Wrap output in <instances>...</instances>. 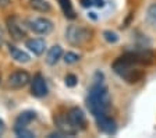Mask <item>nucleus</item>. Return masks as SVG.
<instances>
[{
  "label": "nucleus",
  "instance_id": "f257e3e1",
  "mask_svg": "<svg viewBox=\"0 0 156 138\" xmlns=\"http://www.w3.org/2000/svg\"><path fill=\"white\" fill-rule=\"evenodd\" d=\"M112 69L127 84H138L145 77V71L141 69L140 64H136L131 59L128 52L124 53L123 56L117 57L113 62V64H112Z\"/></svg>",
  "mask_w": 156,
  "mask_h": 138
},
{
  "label": "nucleus",
  "instance_id": "f03ea898",
  "mask_svg": "<svg viewBox=\"0 0 156 138\" xmlns=\"http://www.w3.org/2000/svg\"><path fill=\"white\" fill-rule=\"evenodd\" d=\"M87 106L91 115H94V117L107 113V109L110 106V94H109L107 87L101 80L99 81L96 80L89 89V94L87 98Z\"/></svg>",
  "mask_w": 156,
  "mask_h": 138
},
{
  "label": "nucleus",
  "instance_id": "7ed1b4c3",
  "mask_svg": "<svg viewBox=\"0 0 156 138\" xmlns=\"http://www.w3.org/2000/svg\"><path fill=\"white\" fill-rule=\"evenodd\" d=\"M91 38H92V31L89 28H85V27L70 25L66 30V39L73 46L84 45L88 41H91Z\"/></svg>",
  "mask_w": 156,
  "mask_h": 138
},
{
  "label": "nucleus",
  "instance_id": "20e7f679",
  "mask_svg": "<svg viewBox=\"0 0 156 138\" xmlns=\"http://www.w3.org/2000/svg\"><path fill=\"white\" fill-rule=\"evenodd\" d=\"M29 30H32L38 35H48L53 31V23L45 17H34L27 21Z\"/></svg>",
  "mask_w": 156,
  "mask_h": 138
},
{
  "label": "nucleus",
  "instance_id": "39448f33",
  "mask_svg": "<svg viewBox=\"0 0 156 138\" xmlns=\"http://www.w3.org/2000/svg\"><path fill=\"white\" fill-rule=\"evenodd\" d=\"M7 30H9V34L14 41H23V38L27 35L25 27L16 16H11L7 18Z\"/></svg>",
  "mask_w": 156,
  "mask_h": 138
},
{
  "label": "nucleus",
  "instance_id": "423d86ee",
  "mask_svg": "<svg viewBox=\"0 0 156 138\" xmlns=\"http://www.w3.org/2000/svg\"><path fill=\"white\" fill-rule=\"evenodd\" d=\"M29 82H31V76L27 71H24V70H18V71L11 73L9 77V85L13 89L24 88Z\"/></svg>",
  "mask_w": 156,
  "mask_h": 138
},
{
  "label": "nucleus",
  "instance_id": "0eeeda50",
  "mask_svg": "<svg viewBox=\"0 0 156 138\" xmlns=\"http://www.w3.org/2000/svg\"><path fill=\"white\" fill-rule=\"evenodd\" d=\"M95 119H96L98 128H99L102 133H105V134H109V135L116 134L117 124H116V122H114L110 116H107V113H103V115L98 116V117H95Z\"/></svg>",
  "mask_w": 156,
  "mask_h": 138
},
{
  "label": "nucleus",
  "instance_id": "6e6552de",
  "mask_svg": "<svg viewBox=\"0 0 156 138\" xmlns=\"http://www.w3.org/2000/svg\"><path fill=\"white\" fill-rule=\"evenodd\" d=\"M31 92L32 95L36 98H43L48 95V84H46L45 78L42 77V74H36L32 80H31Z\"/></svg>",
  "mask_w": 156,
  "mask_h": 138
},
{
  "label": "nucleus",
  "instance_id": "1a4fd4ad",
  "mask_svg": "<svg viewBox=\"0 0 156 138\" xmlns=\"http://www.w3.org/2000/svg\"><path fill=\"white\" fill-rule=\"evenodd\" d=\"M55 123L57 126V130L62 133L64 137H73L78 133V128L70 123V120L67 119V116H58L55 119Z\"/></svg>",
  "mask_w": 156,
  "mask_h": 138
},
{
  "label": "nucleus",
  "instance_id": "9d476101",
  "mask_svg": "<svg viewBox=\"0 0 156 138\" xmlns=\"http://www.w3.org/2000/svg\"><path fill=\"white\" fill-rule=\"evenodd\" d=\"M67 119L70 120V123H71L74 127L78 128V130H80V128L84 130L85 126H87V119H85V115H84V112H82L80 108L70 109V112L67 113Z\"/></svg>",
  "mask_w": 156,
  "mask_h": 138
},
{
  "label": "nucleus",
  "instance_id": "9b49d317",
  "mask_svg": "<svg viewBox=\"0 0 156 138\" xmlns=\"http://www.w3.org/2000/svg\"><path fill=\"white\" fill-rule=\"evenodd\" d=\"M63 56V48L60 45H55L53 48H50L46 55V63H48L49 66H55L57 64L58 60L62 59Z\"/></svg>",
  "mask_w": 156,
  "mask_h": 138
},
{
  "label": "nucleus",
  "instance_id": "f8f14e48",
  "mask_svg": "<svg viewBox=\"0 0 156 138\" xmlns=\"http://www.w3.org/2000/svg\"><path fill=\"white\" fill-rule=\"evenodd\" d=\"M25 45H27V48H28V49L34 53V55H36V56H41V55L45 52V48H46L45 41L41 39V38H35V39H28Z\"/></svg>",
  "mask_w": 156,
  "mask_h": 138
},
{
  "label": "nucleus",
  "instance_id": "ddd939ff",
  "mask_svg": "<svg viewBox=\"0 0 156 138\" xmlns=\"http://www.w3.org/2000/svg\"><path fill=\"white\" fill-rule=\"evenodd\" d=\"M36 119V113L32 110H25V112L20 113L18 117L16 119V126L14 127H27L31 122Z\"/></svg>",
  "mask_w": 156,
  "mask_h": 138
},
{
  "label": "nucleus",
  "instance_id": "4468645a",
  "mask_svg": "<svg viewBox=\"0 0 156 138\" xmlns=\"http://www.w3.org/2000/svg\"><path fill=\"white\" fill-rule=\"evenodd\" d=\"M9 52H10V55H11V59H14L18 63H28L29 60H31L28 53H25L24 50L18 49V48H16V46H13V45H9Z\"/></svg>",
  "mask_w": 156,
  "mask_h": 138
},
{
  "label": "nucleus",
  "instance_id": "2eb2a0df",
  "mask_svg": "<svg viewBox=\"0 0 156 138\" xmlns=\"http://www.w3.org/2000/svg\"><path fill=\"white\" fill-rule=\"evenodd\" d=\"M29 6H31V9L39 11V13H48L52 9L48 0H29Z\"/></svg>",
  "mask_w": 156,
  "mask_h": 138
},
{
  "label": "nucleus",
  "instance_id": "dca6fc26",
  "mask_svg": "<svg viewBox=\"0 0 156 138\" xmlns=\"http://www.w3.org/2000/svg\"><path fill=\"white\" fill-rule=\"evenodd\" d=\"M58 4H60L63 13H64V16L67 17V18H70V20H74L75 17H77V16H75L74 9H73L71 0H58Z\"/></svg>",
  "mask_w": 156,
  "mask_h": 138
},
{
  "label": "nucleus",
  "instance_id": "f3484780",
  "mask_svg": "<svg viewBox=\"0 0 156 138\" xmlns=\"http://www.w3.org/2000/svg\"><path fill=\"white\" fill-rule=\"evenodd\" d=\"M146 23L151 27L156 28V3L151 4L146 10Z\"/></svg>",
  "mask_w": 156,
  "mask_h": 138
},
{
  "label": "nucleus",
  "instance_id": "a211bd4d",
  "mask_svg": "<svg viewBox=\"0 0 156 138\" xmlns=\"http://www.w3.org/2000/svg\"><path fill=\"white\" fill-rule=\"evenodd\" d=\"M14 133H16L17 137H24V138H34L35 137V133H32L27 127H14Z\"/></svg>",
  "mask_w": 156,
  "mask_h": 138
},
{
  "label": "nucleus",
  "instance_id": "6ab92c4d",
  "mask_svg": "<svg viewBox=\"0 0 156 138\" xmlns=\"http://www.w3.org/2000/svg\"><path fill=\"white\" fill-rule=\"evenodd\" d=\"M103 38L107 43H117L119 42V35L113 31H105L103 32Z\"/></svg>",
  "mask_w": 156,
  "mask_h": 138
},
{
  "label": "nucleus",
  "instance_id": "aec40b11",
  "mask_svg": "<svg viewBox=\"0 0 156 138\" xmlns=\"http://www.w3.org/2000/svg\"><path fill=\"white\" fill-rule=\"evenodd\" d=\"M78 60H80V56L74 52H67L64 55V62L67 63V64H74V63H77Z\"/></svg>",
  "mask_w": 156,
  "mask_h": 138
},
{
  "label": "nucleus",
  "instance_id": "412c9836",
  "mask_svg": "<svg viewBox=\"0 0 156 138\" xmlns=\"http://www.w3.org/2000/svg\"><path fill=\"white\" fill-rule=\"evenodd\" d=\"M64 82L68 88H74V87L78 84V78L74 76V74H67V76L64 77Z\"/></svg>",
  "mask_w": 156,
  "mask_h": 138
},
{
  "label": "nucleus",
  "instance_id": "4be33fe9",
  "mask_svg": "<svg viewBox=\"0 0 156 138\" xmlns=\"http://www.w3.org/2000/svg\"><path fill=\"white\" fill-rule=\"evenodd\" d=\"M82 7H91L94 6V0H81Z\"/></svg>",
  "mask_w": 156,
  "mask_h": 138
},
{
  "label": "nucleus",
  "instance_id": "5701e85b",
  "mask_svg": "<svg viewBox=\"0 0 156 138\" xmlns=\"http://www.w3.org/2000/svg\"><path fill=\"white\" fill-rule=\"evenodd\" d=\"M3 43H4V32H3V30L0 28V48L3 46Z\"/></svg>",
  "mask_w": 156,
  "mask_h": 138
},
{
  "label": "nucleus",
  "instance_id": "b1692460",
  "mask_svg": "<svg viewBox=\"0 0 156 138\" xmlns=\"http://www.w3.org/2000/svg\"><path fill=\"white\" fill-rule=\"evenodd\" d=\"M10 4V0H0V7L3 9V7H7Z\"/></svg>",
  "mask_w": 156,
  "mask_h": 138
},
{
  "label": "nucleus",
  "instance_id": "393cba45",
  "mask_svg": "<svg viewBox=\"0 0 156 138\" xmlns=\"http://www.w3.org/2000/svg\"><path fill=\"white\" fill-rule=\"evenodd\" d=\"M4 128H6V126H4V122H3V120H0V135L4 133Z\"/></svg>",
  "mask_w": 156,
  "mask_h": 138
},
{
  "label": "nucleus",
  "instance_id": "a878e982",
  "mask_svg": "<svg viewBox=\"0 0 156 138\" xmlns=\"http://www.w3.org/2000/svg\"><path fill=\"white\" fill-rule=\"evenodd\" d=\"M95 2H96L95 4H96L98 7H103L105 6V2H103V0H95Z\"/></svg>",
  "mask_w": 156,
  "mask_h": 138
}]
</instances>
